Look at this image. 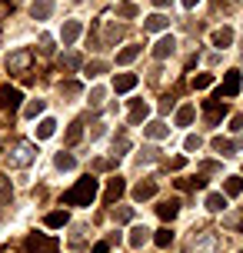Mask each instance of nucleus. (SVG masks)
I'll return each mask as SVG.
<instances>
[{
    "instance_id": "f257e3e1",
    "label": "nucleus",
    "mask_w": 243,
    "mask_h": 253,
    "mask_svg": "<svg viewBox=\"0 0 243 253\" xmlns=\"http://www.w3.org/2000/svg\"><path fill=\"white\" fill-rule=\"evenodd\" d=\"M97 187H100V180H97V177L77 180V183L64 193V203H67V207H90L93 197H97Z\"/></svg>"
},
{
    "instance_id": "f03ea898",
    "label": "nucleus",
    "mask_w": 243,
    "mask_h": 253,
    "mask_svg": "<svg viewBox=\"0 0 243 253\" xmlns=\"http://www.w3.org/2000/svg\"><path fill=\"white\" fill-rule=\"evenodd\" d=\"M34 157H37V147L30 140H13L10 147H7V164L10 167H30Z\"/></svg>"
},
{
    "instance_id": "7ed1b4c3",
    "label": "nucleus",
    "mask_w": 243,
    "mask_h": 253,
    "mask_svg": "<svg viewBox=\"0 0 243 253\" xmlns=\"http://www.w3.org/2000/svg\"><path fill=\"white\" fill-rule=\"evenodd\" d=\"M240 87H243V77H240V70H227L223 74V84H220V90H217V100H230V97H237L240 93Z\"/></svg>"
},
{
    "instance_id": "20e7f679",
    "label": "nucleus",
    "mask_w": 243,
    "mask_h": 253,
    "mask_svg": "<svg viewBox=\"0 0 243 253\" xmlns=\"http://www.w3.org/2000/svg\"><path fill=\"white\" fill-rule=\"evenodd\" d=\"M57 237H43V233H34V237H27V250L30 253H57Z\"/></svg>"
},
{
    "instance_id": "39448f33",
    "label": "nucleus",
    "mask_w": 243,
    "mask_h": 253,
    "mask_svg": "<svg viewBox=\"0 0 243 253\" xmlns=\"http://www.w3.org/2000/svg\"><path fill=\"white\" fill-rule=\"evenodd\" d=\"M20 100H24V93L17 87H0V110H20Z\"/></svg>"
},
{
    "instance_id": "423d86ee",
    "label": "nucleus",
    "mask_w": 243,
    "mask_h": 253,
    "mask_svg": "<svg viewBox=\"0 0 243 253\" xmlns=\"http://www.w3.org/2000/svg\"><path fill=\"white\" fill-rule=\"evenodd\" d=\"M30 63H34V53H30V50H17V53H10L7 67H10V74H27Z\"/></svg>"
},
{
    "instance_id": "0eeeda50",
    "label": "nucleus",
    "mask_w": 243,
    "mask_h": 253,
    "mask_svg": "<svg viewBox=\"0 0 243 253\" xmlns=\"http://www.w3.org/2000/svg\"><path fill=\"white\" fill-rule=\"evenodd\" d=\"M203 114H206V124H217L220 117L227 114V103H223V100H206L203 103Z\"/></svg>"
},
{
    "instance_id": "6e6552de",
    "label": "nucleus",
    "mask_w": 243,
    "mask_h": 253,
    "mask_svg": "<svg viewBox=\"0 0 243 253\" xmlns=\"http://www.w3.org/2000/svg\"><path fill=\"white\" fill-rule=\"evenodd\" d=\"M173 50H177V40H173L170 34H166V37H160V40H157V47H154V57H157V60H166V57H170Z\"/></svg>"
},
{
    "instance_id": "1a4fd4ad",
    "label": "nucleus",
    "mask_w": 243,
    "mask_h": 253,
    "mask_svg": "<svg viewBox=\"0 0 243 253\" xmlns=\"http://www.w3.org/2000/svg\"><path fill=\"white\" fill-rule=\"evenodd\" d=\"M123 190H127L123 177H114V180H110V187H107V193H103V203H117L120 197H123Z\"/></svg>"
},
{
    "instance_id": "9d476101",
    "label": "nucleus",
    "mask_w": 243,
    "mask_h": 253,
    "mask_svg": "<svg viewBox=\"0 0 243 253\" xmlns=\"http://www.w3.org/2000/svg\"><path fill=\"white\" fill-rule=\"evenodd\" d=\"M80 30H83V24H80V20H67L64 30H60V40H64V47H70V43L80 37Z\"/></svg>"
},
{
    "instance_id": "9b49d317",
    "label": "nucleus",
    "mask_w": 243,
    "mask_h": 253,
    "mask_svg": "<svg viewBox=\"0 0 243 253\" xmlns=\"http://www.w3.org/2000/svg\"><path fill=\"white\" fill-rule=\"evenodd\" d=\"M50 13H53V0H34L30 3V17L34 20H47Z\"/></svg>"
},
{
    "instance_id": "f8f14e48",
    "label": "nucleus",
    "mask_w": 243,
    "mask_h": 253,
    "mask_svg": "<svg viewBox=\"0 0 243 253\" xmlns=\"http://www.w3.org/2000/svg\"><path fill=\"white\" fill-rule=\"evenodd\" d=\"M143 133H147L150 140H163V137H170V126L160 124V120H150V124L143 126Z\"/></svg>"
},
{
    "instance_id": "ddd939ff",
    "label": "nucleus",
    "mask_w": 243,
    "mask_h": 253,
    "mask_svg": "<svg viewBox=\"0 0 243 253\" xmlns=\"http://www.w3.org/2000/svg\"><path fill=\"white\" fill-rule=\"evenodd\" d=\"M137 87V74H117L114 77V90L117 93H127V90Z\"/></svg>"
},
{
    "instance_id": "4468645a",
    "label": "nucleus",
    "mask_w": 243,
    "mask_h": 253,
    "mask_svg": "<svg viewBox=\"0 0 243 253\" xmlns=\"http://www.w3.org/2000/svg\"><path fill=\"white\" fill-rule=\"evenodd\" d=\"M154 193H157V183H154V180H143V183L133 187V200H150Z\"/></svg>"
},
{
    "instance_id": "2eb2a0df",
    "label": "nucleus",
    "mask_w": 243,
    "mask_h": 253,
    "mask_svg": "<svg viewBox=\"0 0 243 253\" xmlns=\"http://www.w3.org/2000/svg\"><path fill=\"white\" fill-rule=\"evenodd\" d=\"M147 117H150V107L143 100H133V107H130V124H143Z\"/></svg>"
},
{
    "instance_id": "dca6fc26",
    "label": "nucleus",
    "mask_w": 243,
    "mask_h": 253,
    "mask_svg": "<svg viewBox=\"0 0 243 253\" xmlns=\"http://www.w3.org/2000/svg\"><path fill=\"white\" fill-rule=\"evenodd\" d=\"M157 213H160V220H173L180 213V200H163L157 207Z\"/></svg>"
},
{
    "instance_id": "f3484780",
    "label": "nucleus",
    "mask_w": 243,
    "mask_h": 253,
    "mask_svg": "<svg viewBox=\"0 0 243 253\" xmlns=\"http://www.w3.org/2000/svg\"><path fill=\"white\" fill-rule=\"evenodd\" d=\"M147 240H150V230L147 227H133L130 230V247H133V250H140Z\"/></svg>"
},
{
    "instance_id": "a211bd4d",
    "label": "nucleus",
    "mask_w": 243,
    "mask_h": 253,
    "mask_svg": "<svg viewBox=\"0 0 243 253\" xmlns=\"http://www.w3.org/2000/svg\"><path fill=\"white\" fill-rule=\"evenodd\" d=\"M210 40H213V47H230V43H233V30H230V27H220V30H213V37H210Z\"/></svg>"
},
{
    "instance_id": "6ab92c4d",
    "label": "nucleus",
    "mask_w": 243,
    "mask_h": 253,
    "mask_svg": "<svg viewBox=\"0 0 243 253\" xmlns=\"http://www.w3.org/2000/svg\"><path fill=\"white\" fill-rule=\"evenodd\" d=\"M137 57H140V47H137V43H130V47H123V50L117 53V63H120V67H127V63H133Z\"/></svg>"
},
{
    "instance_id": "aec40b11",
    "label": "nucleus",
    "mask_w": 243,
    "mask_h": 253,
    "mask_svg": "<svg viewBox=\"0 0 243 253\" xmlns=\"http://www.w3.org/2000/svg\"><path fill=\"white\" fill-rule=\"evenodd\" d=\"M166 24H170V20H166L163 13H154V17H147V20H143V27H147L150 34H160V30H166Z\"/></svg>"
},
{
    "instance_id": "412c9836",
    "label": "nucleus",
    "mask_w": 243,
    "mask_h": 253,
    "mask_svg": "<svg viewBox=\"0 0 243 253\" xmlns=\"http://www.w3.org/2000/svg\"><path fill=\"white\" fill-rule=\"evenodd\" d=\"M53 130H57V120H50V117H43L37 124V140H47V137H53Z\"/></svg>"
},
{
    "instance_id": "4be33fe9",
    "label": "nucleus",
    "mask_w": 243,
    "mask_h": 253,
    "mask_svg": "<svg viewBox=\"0 0 243 253\" xmlns=\"http://www.w3.org/2000/svg\"><path fill=\"white\" fill-rule=\"evenodd\" d=\"M223 207H227V197H223V193H210V197H206V210H210V213H220Z\"/></svg>"
},
{
    "instance_id": "5701e85b",
    "label": "nucleus",
    "mask_w": 243,
    "mask_h": 253,
    "mask_svg": "<svg viewBox=\"0 0 243 253\" xmlns=\"http://www.w3.org/2000/svg\"><path fill=\"white\" fill-rule=\"evenodd\" d=\"M193 114H197V110H193L190 103H187V107H180V110H177V126H190L193 124Z\"/></svg>"
},
{
    "instance_id": "b1692460",
    "label": "nucleus",
    "mask_w": 243,
    "mask_h": 253,
    "mask_svg": "<svg viewBox=\"0 0 243 253\" xmlns=\"http://www.w3.org/2000/svg\"><path fill=\"white\" fill-rule=\"evenodd\" d=\"M53 164H57V170H74V167H77V160H74V157H70V153H57V157H53Z\"/></svg>"
},
{
    "instance_id": "393cba45",
    "label": "nucleus",
    "mask_w": 243,
    "mask_h": 253,
    "mask_svg": "<svg viewBox=\"0 0 243 253\" xmlns=\"http://www.w3.org/2000/svg\"><path fill=\"white\" fill-rule=\"evenodd\" d=\"M223 190H227L230 197H237V193H243V177H227V180H223Z\"/></svg>"
},
{
    "instance_id": "a878e982",
    "label": "nucleus",
    "mask_w": 243,
    "mask_h": 253,
    "mask_svg": "<svg viewBox=\"0 0 243 253\" xmlns=\"http://www.w3.org/2000/svg\"><path fill=\"white\" fill-rule=\"evenodd\" d=\"M213 150H217V153H223V157H230V153L237 150V143H230V140L217 137V140H213Z\"/></svg>"
},
{
    "instance_id": "bb28decb",
    "label": "nucleus",
    "mask_w": 243,
    "mask_h": 253,
    "mask_svg": "<svg viewBox=\"0 0 243 253\" xmlns=\"http://www.w3.org/2000/svg\"><path fill=\"white\" fill-rule=\"evenodd\" d=\"M43 107H47V103H43V100H30V103H27V110H24V114L30 117V120H37V117L43 114Z\"/></svg>"
},
{
    "instance_id": "cd10ccee",
    "label": "nucleus",
    "mask_w": 243,
    "mask_h": 253,
    "mask_svg": "<svg viewBox=\"0 0 243 253\" xmlns=\"http://www.w3.org/2000/svg\"><path fill=\"white\" fill-rule=\"evenodd\" d=\"M67 223V210H53V213H47V227H64Z\"/></svg>"
},
{
    "instance_id": "c85d7f7f",
    "label": "nucleus",
    "mask_w": 243,
    "mask_h": 253,
    "mask_svg": "<svg viewBox=\"0 0 243 253\" xmlns=\"http://www.w3.org/2000/svg\"><path fill=\"white\" fill-rule=\"evenodd\" d=\"M117 17H137V3H130V0L117 3Z\"/></svg>"
},
{
    "instance_id": "c756f323",
    "label": "nucleus",
    "mask_w": 243,
    "mask_h": 253,
    "mask_svg": "<svg viewBox=\"0 0 243 253\" xmlns=\"http://www.w3.org/2000/svg\"><path fill=\"white\" fill-rule=\"evenodd\" d=\"M210 84H213V74H197L193 77V90H206Z\"/></svg>"
},
{
    "instance_id": "7c9ffc66",
    "label": "nucleus",
    "mask_w": 243,
    "mask_h": 253,
    "mask_svg": "<svg viewBox=\"0 0 243 253\" xmlns=\"http://www.w3.org/2000/svg\"><path fill=\"white\" fill-rule=\"evenodd\" d=\"M154 243L157 247H170V243H173V233H170V230H157V237H154Z\"/></svg>"
},
{
    "instance_id": "2f4dec72",
    "label": "nucleus",
    "mask_w": 243,
    "mask_h": 253,
    "mask_svg": "<svg viewBox=\"0 0 243 253\" xmlns=\"http://www.w3.org/2000/svg\"><path fill=\"white\" fill-rule=\"evenodd\" d=\"M80 137H83V124H70V130H67V143H77Z\"/></svg>"
},
{
    "instance_id": "473e14b6",
    "label": "nucleus",
    "mask_w": 243,
    "mask_h": 253,
    "mask_svg": "<svg viewBox=\"0 0 243 253\" xmlns=\"http://www.w3.org/2000/svg\"><path fill=\"white\" fill-rule=\"evenodd\" d=\"M213 247H217V237H213V233H206V240L200 243V247H193V250H197V253H213Z\"/></svg>"
},
{
    "instance_id": "72a5a7b5",
    "label": "nucleus",
    "mask_w": 243,
    "mask_h": 253,
    "mask_svg": "<svg viewBox=\"0 0 243 253\" xmlns=\"http://www.w3.org/2000/svg\"><path fill=\"white\" fill-rule=\"evenodd\" d=\"M103 70H107V67H103L100 60H93V63H87V77H100Z\"/></svg>"
},
{
    "instance_id": "f704fd0d",
    "label": "nucleus",
    "mask_w": 243,
    "mask_h": 253,
    "mask_svg": "<svg viewBox=\"0 0 243 253\" xmlns=\"http://www.w3.org/2000/svg\"><path fill=\"white\" fill-rule=\"evenodd\" d=\"M64 67H67V70H77V67H80V57H77V53H67V57H64Z\"/></svg>"
},
{
    "instance_id": "c9c22d12",
    "label": "nucleus",
    "mask_w": 243,
    "mask_h": 253,
    "mask_svg": "<svg viewBox=\"0 0 243 253\" xmlns=\"http://www.w3.org/2000/svg\"><path fill=\"white\" fill-rule=\"evenodd\" d=\"M64 93H67V97H77V93H80V84H77V80H67V84H64Z\"/></svg>"
},
{
    "instance_id": "e433bc0d",
    "label": "nucleus",
    "mask_w": 243,
    "mask_h": 253,
    "mask_svg": "<svg viewBox=\"0 0 243 253\" xmlns=\"http://www.w3.org/2000/svg\"><path fill=\"white\" fill-rule=\"evenodd\" d=\"M90 103H93V107H100V103H103V87H93V90H90Z\"/></svg>"
},
{
    "instance_id": "4c0bfd02",
    "label": "nucleus",
    "mask_w": 243,
    "mask_h": 253,
    "mask_svg": "<svg viewBox=\"0 0 243 253\" xmlns=\"http://www.w3.org/2000/svg\"><path fill=\"white\" fill-rule=\"evenodd\" d=\"M10 200V187H7V180L0 177V203H7Z\"/></svg>"
},
{
    "instance_id": "58836bf2",
    "label": "nucleus",
    "mask_w": 243,
    "mask_h": 253,
    "mask_svg": "<svg viewBox=\"0 0 243 253\" xmlns=\"http://www.w3.org/2000/svg\"><path fill=\"white\" fill-rule=\"evenodd\" d=\"M200 143H203V140H200V137H193V133H190V137H187V143H183V147H187V150H200Z\"/></svg>"
},
{
    "instance_id": "ea45409f",
    "label": "nucleus",
    "mask_w": 243,
    "mask_h": 253,
    "mask_svg": "<svg viewBox=\"0 0 243 253\" xmlns=\"http://www.w3.org/2000/svg\"><path fill=\"white\" fill-rule=\"evenodd\" d=\"M130 216H133V210H130V207H123V210H117V220H120V223H127Z\"/></svg>"
},
{
    "instance_id": "a19ab883",
    "label": "nucleus",
    "mask_w": 243,
    "mask_h": 253,
    "mask_svg": "<svg viewBox=\"0 0 243 253\" xmlns=\"http://www.w3.org/2000/svg\"><path fill=\"white\" fill-rule=\"evenodd\" d=\"M40 50H43V53H53V40L43 37V40H40Z\"/></svg>"
},
{
    "instance_id": "79ce46f5",
    "label": "nucleus",
    "mask_w": 243,
    "mask_h": 253,
    "mask_svg": "<svg viewBox=\"0 0 243 253\" xmlns=\"http://www.w3.org/2000/svg\"><path fill=\"white\" fill-rule=\"evenodd\" d=\"M230 126H233V130H243V114H237V117H233V120H230Z\"/></svg>"
},
{
    "instance_id": "37998d69",
    "label": "nucleus",
    "mask_w": 243,
    "mask_h": 253,
    "mask_svg": "<svg viewBox=\"0 0 243 253\" xmlns=\"http://www.w3.org/2000/svg\"><path fill=\"white\" fill-rule=\"evenodd\" d=\"M166 167H170V170H180V167H183V157H173V160H170Z\"/></svg>"
},
{
    "instance_id": "c03bdc74",
    "label": "nucleus",
    "mask_w": 243,
    "mask_h": 253,
    "mask_svg": "<svg viewBox=\"0 0 243 253\" xmlns=\"http://www.w3.org/2000/svg\"><path fill=\"white\" fill-rule=\"evenodd\" d=\"M93 253H110V247H107V243H97V247H93Z\"/></svg>"
},
{
    "instance_id": "a18cd8bd",
    "label": "nucleus",
    "mask_w": 243,
    "mask_h": 253,
    "mask_svg": "<svg viewBox=\"0 0 243 253\" xmlns=\"http://www.w3.org/2000/svg\"><path fill=\"white\" fill-rule=\"evenodd\" d=\"M197 3H200V0H183V7H187V10H193Z\"/></svg>"
},
{
    "instance_id": "49530a36",
    "label": "nucleus",
    "mask_w": 243,
    "mask_h": 253,
    "mask_svg": "<svg viewBox=\"0 0 243 253\" xmlns=\"http://www.w3.org/2000/svg\"><path fill=\"white\" fill-rule=\"evenodd\" d=\"M157 7H170V0H154Z\"/></svg>"
},
{
    "instance_id": "de8ad7c7",
    "label": "nucleus",
    "mask_w": 243,
    "mask_h": 253,
    "mask_svg": "<svg viewBox=\"0 0 243 253\" xmlns=\"http://www.w3.org/2000/svg\"><path fill=\"white\" fill-rule=\"evenodd\" d=\"M240 253H243V250H240Z\"/></svg>"
}]
</instances>
